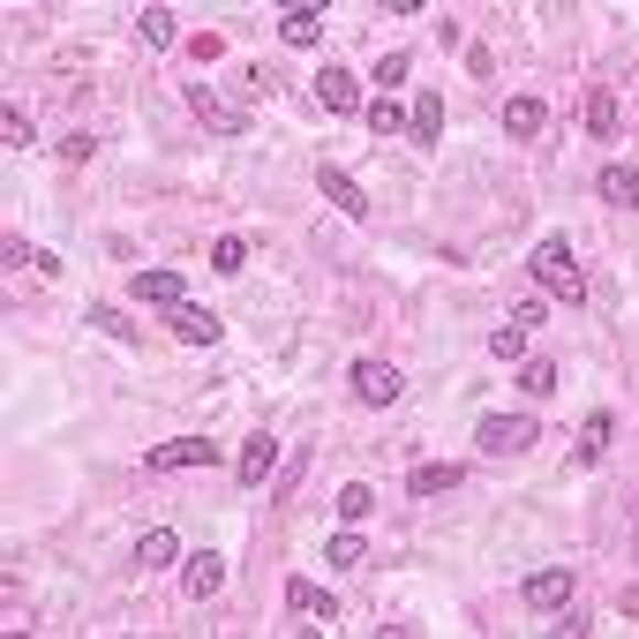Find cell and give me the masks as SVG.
<instances>
[{
	"instance_id": "9",
	"label": "cell",
	"mask_w": 639,
	"mask_h": 639,
	"mask_svg": "<svg viewBox=\"0 0 639 639\" xmlns=\"http://www.w3.org/2000/svg\"><path fill=\"white\" fill-rule=\"evenodd\" d=\"M497 121H505L511 143H534V136L550 128V106H542L534 90H519V98H505V113H497Z\"/></svg>"
},
{
	"instance_id": "2",
	"label": "cell",
	"mask_w": 639,
	"mask_h": 639,
	"mask_svg": "<svg viewBox=\"0 0 639 639\" xmlns=\"http://www.w3.org/2000/svg\"><path fill=\"white\" fill-rule=\"evenodd\" d=\"M534 444H542V422H527V414H481L474 422V452L481 459H519Z\"/></svg>"
},
{
	"instance_id": "23",
	"label": "cell",
	"mask_w": 639,
	"mask_h": 639,
	"mask_svg": "<svg viewBox=\"0 0 639 639\" xmlns=\"http://www.w3.org/2000/svg\"><path fill=\"white\" fill-rule=\"evenodd\" d=\"M286 602H294V609H308V617H339V595H324V587H308V580H294V587H286Z\"/></svg>"
},
{
	"instance_id": "11",
	"label": "cell",
	"mask_w": 639,
	"mask_h": 639,
	"mask_svg": "<svg viewBox=\"0 0 639 639\" xmlns=\"http://www.w3.org/2000/svg\"><path fill=\"white\" fill-rule=\"evenodd\" d=\"M316 188H324V204H332V212L369 218V196L354 188V173H346V166H316Z\"/></svg>"
},
{
	"instance_id": "26",
	"label": "cell",
	"mask_w": 639,
	"mask_h": 639,
	"mask_svg": "<svg viewBox=\"0 0 639 639\" xmlns=\"http://www.w3.org/2000/svg\"><path fill=\"white\" fill-rule=\"evenodd\" d=\"M361 121L377 128V136H399V128H407V106H391V98H369V113H361Z\"/></svg>"
},
{
	"instance_id": "4",
	"label": "cell",
	"mask_w": 639,
	"mask_h": 639,
	"mask_svg": "<svg viewBox=\"0 0 639 639\" xmlns=\"http://www.w3.org/2000/svg\"><path fill=\"white\" fill-rule=\"evenodd\" d=\"M181 106L212 128V136H241V106H234V98H218L212 84H181Z\"/></svg>"
},
{
	"instance_id": "10",
	"label": "cell",
	"mask_w": 639,
	"mask_h": 639,
	"mask_svg": "<svg viewBox=\"0 0 639 639\" xmlns=\"http://www.w3.org/2000/svg\"><path fill=\"white\" fill-rule=\"evenodd\" d=\"M316 106H324V113H354V106H361V76L339 68V61L316 68Z\"/></svg>"
},
{
	"instance_id": "19",
	"label": "cell",
	"mask_w": 639,
	"mask_h": 639,
	"mask_svg": "<svg viewBox=\"0 0 639 639\" xmlns=\"http://www.w3.org/2000/svg\"><path fill=\"white\" fill-rule=\"evenodd\" d=\"M609 436H617V422H609V407H595L587 429H580V452H572V459H580V467H595L602 452H609Z\"/></svg>"
},
{
	"instance_id": "32",
	"label": "cell",
	"mask_w": 639,
	"mask_h": 639,
	"mask_svg": "<svg viewBox=\"0 0 639 639\" xmlns=\"http://www.w3.org/2000/svg\"><path fill=\"white\" fill-rule=\"evenodd\" d=\"M90 324H98V332H113V339L128 346V316H113V308H90Z\"/></svg>"
},
{
	"instance_id": "29",
	"label": "cell",
	"mask_w": 639,
	"mask_h": 639,
	"mask_svg": "<svg viewBox=\"0 0 639 639\" xmlns=\"http://www.w3.org/2000/svg\"><path fill=\"white\" fill-rule=\"evenodd\" d=\"M519 383H527L534 399H550L556 391V361H519Z\"/></svg>"
},
{
	"instance_id": "33",
	"label": "cell",
	"mask_w": 639,
	"mask_h": 639,
	"mask_svg": "<svg viewBox=\"0 0 639 639\" xmlns=\"http://www.w3.org/2000/svg\"><path fill=\"white\" fill-rule=\"evenodd\" d=\"M301 639H316V632H301Z\"/></svg>"
},
{
	"instance_id": "13",
	"label": "cell",
	"mask_w": 639,
	"mask_h": 639,
	"mask_svg": "<svg viewBox=\"0 0 639 639\" xmlns=\"http://www.w3.org/2000/svg\"><path fill=\"white\" fill-rule=\"evenodd\" d=\"M128 301H159V308H181L188 286H181V271H136L128 279Z\"/></svg>"
},
{
	"instance_id": "24",
	"label": "cell",
	"mask_w": 639,
	"mask_h": 639,
	"mask_svg": "<svg viewBox=\"0 0 639 639\" xmlns=\"http://www.w3.org/2000/svg\"><path fill=\"white\" fill-rule=\"evenodd\" d=\"M369 511H377V489H369V481H346L339 489V519L354 527V519H369Z\"/></svg>"
},
{
	"instance_id": "3",
	"label": "cell",
	"mask_w": 639,
	"mask_h": 639,
	"mask_svg": "<svg viewBox=\"0 0 639 639\" xmlns=\"http://www.w3.org/2000/svg\"><path fill=\"white\" fill-rule=\"evenodd\" d=\"M572 595H580V580H572L564 564H550V572H534V580L519 587V602H527V609H542V617H564V609H572Z\"/></svg>"
},
{
	"instance_id": "25",
	"label": "cell",
	"mask_w": 639,
	"mask_h": 639,
	"mask_svg": "<svg viewBox=\"0 0 639 639\" xmlns=\"http://www.w3.org/2000/svg\"><path fill=\"white\" fill-rule=\"evenodd\" d=\"M241 263H249V241H241V234H226V241H212V271H226V279H234Z\"/></svg>"
},
{
	"instance_id": "12",
	"label": "cell",
	"mask_w": 639,
	"mask_h": 639,
	"mask_svg": "<svg viewBox=\"0 0 639 639\" xmlns=\"http://www.w3.org/2000/svg\"><path fill=\"white\" fill-rule=\"evenodd\" d=\"M271 467H279V436H271V429L241 436V459H234V474H241V481H271Z\"/></svg>"
},
{
	"instance_id": "16",
	"label": "cell",
	"mask_w": 639,
	"mask_h": 639,
	"mask_svg": "<svg viewBox=\"0 0 639 639\" xmlns=\"http://www.w3.org/2000/svg\"><path fill=\"white\" fill-rule=\"evenodd\" d=\"M407 136H414V143H436V136H444V98H436V90H414V106H407Z\"/></svg>"
},
{
	"instance_id": "5",
	"label": "cell",
	"mask_w": 639,
	"mask_h": 639,
	"mask_svg": "<svg viewBox=\"0 0 639 639\" xmlns=\"http://www.w3.org/2000/svg\"><path fill=\"white\" fill-rule=\"evenodd\" d=\"M212 459H218L212 436H173V444H151L143 467H151V474H181V467H212Z\"/></svg>"
},
{
	"instance_id": "27",
	"label": "cell",
	"mask_w": 639,
	"mask_h": 639,
	"mask_svg": "<svg viewBox=\"0 0 639 639\" xmlns=\"http://www.w3.org/2000/svg\"><path fill=\"white\" fill-rule=\"evenodd\" d=\"M489 354H497V361H527V332H519V324H497V332H489Z\"/></svg>"
},
{
	"instance_id": "20",
	"label": "cell",
	"mask_w": 639,
	"mask_h": 639,
	"mask_svg": "<svg viewBox=\"0 0 639 639\" xmlns=\"http://www.w3.org/2000/svg\"><path fill=\"white\" fill-rule=\"evenodd\" d=\"M136 31H143V45H159V53H166V45L181 39V23H173V8H143V23H136Z\"/></svg>"
},
{
	"instance_id": "31",
	"label": "cell",
	"mask_w": 639,
	"mask_h": 639,
	"mask_svg": "<svg viewBox=\"0 0 639 639\" xmlns=\"http://www.w3.org/2000/svg\"><path fill=\"white\" fill-rule=\"evenodd\" d=\"M587 632H595V617H587V609H564V617H556L542 639H587Z\"/></svg>"
},
{
	"instance_id": "28",
	"label": "cell",
	"mask_w": 639,
	"mask_h": 639,
	"mask_svg": "<svg viewBox=\"0 0 639 639\" xmlns=\"http://www.w3.org/2000/svg\"><path fill=\"white\" fill-rule=\"evenodd\" d=\"M407 76H414V53H383L377 61V90H399Z\"/></svg>"
},
{
	"instance_id": "14",
	"label": "cell",
	"mask_w": 639,
	"mask_h": 639,
	"mask_svg": "<svg viewBox=\"0 0 639 639\" xmlns=\"http://www.w3.org/2000/svg\"><path fill=\"white\" fill-rule=\"evenodd\" d=\"M459 481H467V467H459V459H429V467L407 474V489H414V497H444V489H459Z\"/></svg>"
},
{
	"instance_id": "15",
	"label": "cell",
	"mask_w": 639,
	"mask_h": 639,
	"mask_svg": "<svg viewBox=\"0 0 639 639\" xmlns=\"http://www.w3.org/2000/svg\"><path fill=\"white\" fill-rule=\"evenodd\" d=\"M136 564H143V572H166V564H181V534H173V527L136 534Z\"/></svg>"
},
{
	"instance_id": "1",
	"label": "cell",
	"mask_w": 639,
	"mask_h": 639,
	"mask_svg": "<svg viewBox=\"0 0 639 639\" xmlns=\"http://www.w3.org/2000/svg\"><path fill=\"white\" fill-rule=\"evenodd\" d=\"M534 286L550 301H587V271H580V256H572L564 234H542L534 241Z\"/></svg>"
},
{
	"instance_id": "6",
	"label": "cell",
	"mask_w": 639,
	"mask_h": 639,
	"mask_svg": "<svg viewBox=\"0 0 639 639\" xmlns=\"http://www.w3.org/2000/svg\"><path fill=\"white\" fill-rule=\"evenodd\" d=\"M166 332H173L181 346H218V339H226V324H218L204 301H181V308H166Z\"/></svg>"
},
{
	"instance_id": "17",
	"label": "cell",
	"mask_w": 639,
	"mask_h": 639,
	"mask_svg": "<svg viewBox=\"0 0 639 639\" xmlns=\"http://www.w3.org/2000/svg\"><path fill=\"white\" fill-rule=\"evenodd\" d=\"M602 204H617V212H639V166H602Z\"/></svg>"
},
{
	"instance_id": "21",
	"label": "cell",
	"mask_w": 639,
	"mask_h": 639,
	"mask_svg": "<svg viewBox=\"0 0 639 639\" xmlns=\"http://www.w3.org/2000/svg\"><path fill=\"white\" fill-rule=\"evenodd\" d=\"M587 136H617V90H587Z\"/></svg>"
},
{
	"instance_id": "8",
	"label": "cell",
	"mask_w": 639,
	"mask_h": 639,
	"mask_svg": "<svg viewBox=\"0 0 639 639\" xmlns=\"http://www.w3.org/2000/svg\"><path fill=\"white\" fill-rule=\"evenodd\" d=\"M399 391H407V377H399L391 361H354V399H361V407H391Z\"/></svg>"
},
{
	"instance_id": "30",
	"label": "cell",
	"mask_w": 639,
	"mask_h": 639,
	"mask_svg": "<svg viewBox=\"0 0 639 639\" xmlns=\"http://www.w3.org/2000/svg\"><path fill=\"white\" fill-rule=\"evenodd\" d=\"M0 143H15V151L31 143V113L23 106H0Z\"/></svg>"
},
{
	"instance_id": "7",
	"label": "cell",
	"mask_w": 639,
	"mask_h": 639,
	"mask_svg": "<svg viewBox=\"0 0 639 639\" xmlns=\"http://www.w3.org/2000/svg\"><path fill=\"white\" fill-rule=\"evenodd\" d=\"M218 587H226V556L218 550H188V564H181V602H212Z\"/></svg>"
},
{
	"instance_id": "18",
	"label": "cell",
	"mask_w": 639,
	"mask_h": 639,
	"mask_svg": "<svg viewBox=\"0 0 639 639\" xmlns=\"http://www.w3.org/2000/svg\"><path fill=\"white\" fill-rule=\"evenodd\" d=\"M279 39L294 45V53H308V45L324 39V15H316V8H286V15H279Z\"/></svg>"
},
{
	"instance_id": "22",
	"label": "cell",
	"mask_w": 639,
	"mask_h": 639,
	"mask_svg": "<svg viewBox=\"0 0 639 639\" xmlns=\"http://www.w3.org/2000/svg\"><path fill=\"white\" fill-rule=\"evenodd\" d=\"M324 564H332V572H354V564H361V534H354V527H339V534L324 542Z\"/></svg>"
}]
</instances>
